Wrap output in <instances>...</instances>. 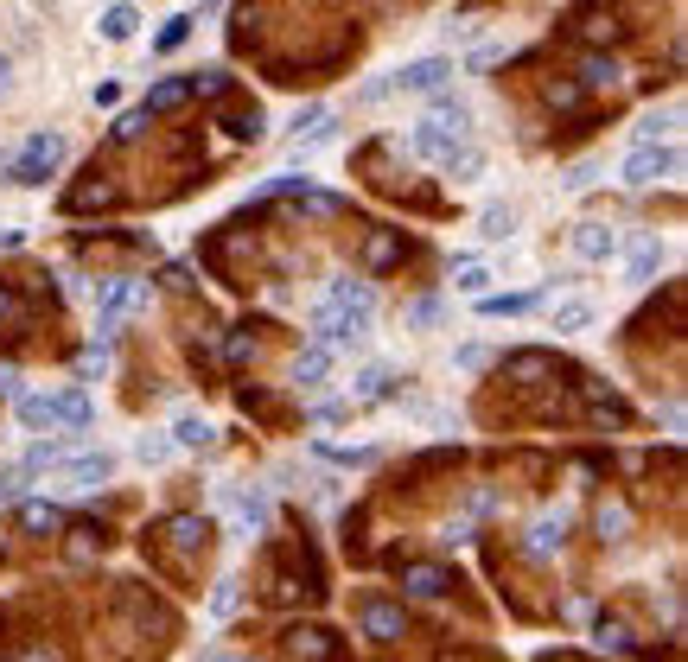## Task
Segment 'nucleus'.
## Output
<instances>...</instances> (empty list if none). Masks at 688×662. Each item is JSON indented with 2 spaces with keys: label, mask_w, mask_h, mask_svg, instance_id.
Segmentation results:
<instances>
[{
  "label": "nucleus",
  "mask_w": 688,
  "mask_h": 662,
  "mask_svg": "<svg viewBox=\"0 0 688 662\" xmlns=\"http://www.w3.org/2000/svg\"><path fill=\"white\" fill-rule=\"evenodd\" d=\"M485 281H491V274L478 268V261H459V293H472V300H478V293H485Z\"/></svg>",
  "instance_id": "f704fd0d"
},
{
  "label": "nucleus",
  "mask_w": 688,
  "mask_h": 662,
  "mask_svg": "<svg viewBox=\"0 0 688 662\" xmlns=\"http://www.w3.org/2000/svg\"><path fill=\"white\" fill-rule=\"evenodd\" d=\"M230 516L243 522V529H262V516H268V497L255 491V484H249V491H230Z\"/></svg>",
  "instance_id": "f3484780"
},
{
  "label": "nucleus",
  "mask_w": 688,
  "mask_h": 662,
  "mask_svg": "<svg viewBox=\"0 0 688 662\" xmlns=\"http://www.w3.org/2000/svg\"><path fill=\"white\" fill-rule=\"evenodd\" d=\"M7 325H26V306H20V300H13V293H7V287H0V331H7Z\"/></svg>",
  "instance_id": "4c0bfd02"
},
{
  "label": "nucleus",
  "mask_w": 688,
  "mask_h": 662,
  "mask_svg": "<svg viewBox=\"0 0 688 662\" xmlns=\"http://www.w3.org/2000/svg\"><path fill=\"white\" fill-rule=\"evenodd\" d=\"M402 586L415 592V599H440V592L453 586V573L434 567V561H421V567H402Z\"/></svg>",
  "instance_id": "f8f14e48"
},
{
  "label": "nucleus",
  "mask_w": 688,
  "mask_h": 662,
  "mask_svg": "<svg viewBox=\"0 0 688 662\" xmlns=\"http://www.w3.org/2000/svg\"><path fill=\"white\" fill-rule=\"evenodd\" d=\"M618 249V236L606 230V223H580V230H574V255L580 261H606Z\"/></svg>",
  "instance_id": "4468645a"
},
{
  "label": "nucleus",
  "mask_w": 688,
  "mask_h": 662,
  "mask_svg": "<svg viewBox=\"0 0 688 662\" xmlns=\"http://www.w3.org/2000/svg\"><path fill=\"white\" fill-rule=\"evenodd\" d=\"M510 223H516V217L504 211V204H491V211H485V236H491V242H497V236H510Z\"/></svg>",
  "instance_id": "58836bf2"
},
{
  "label": "nucleus",
  "mask_w": 688,
  "mask_h": 662,
  "mask_svg": "<svg viewBox=\"0 0 688 662\" xmlns=\"http://www.w3.org/2000/svg\"><path fill=\"white\" fill-rule=\"evenodd\" d=\"M141 128H147V115L134 109V115H122V121H115V141H134V134H141Z\"/></svg>",
  "instance_id": "a19ab883"
},
{
  "label": "nucleus",
  "mask_w": 688,
  "mask_h": 662,
  "mask_svg": "<svg viewBox=\"0 0 688 662\" xmlns=\"http://www.w3.org/2000/svg\"><path fill=\"white\" fill-rule=\"evenodd\" d=\"M325 370H332V351H325V344H306V351L294 357V382H300V389H319Z\"/></svg>",
  "instance_id": "dca6fc26"
},
{
  "label": "nucleus",
  "mask_w": 688,
  "mask_h": 662,
  "mask_svg": "<svg viewBox=\"0 0 688 662\" xmlns=\"http://www.w3.org/2000/svg\"><path fill=\"white\" fill-rule=\"evenodd\" d=\"M211 662H243V656H211Z\"/></svg>",
  "instance_id": "49530a36"
},
{
  "label": "nucleus",
  "mask_w": 688,
  "mask_h": 662,
  "mask_svg": "<svg viewBox=\"0 0 688 662\" xmlns=\"http://www.w3.org/2000/svg\"><path fill=\"white\" fill-rule=\"evenodd\" d=\"M599 650H631V631L618 618H599Z\"/></svg>",
  "instance_id": "7c9ffc66"
},
{
  "label": "nucleus",
  "mask_w": 688,
  "mask_h": 662,
  "mask_svg": "<svg viewBox=\"0 0 688 662\" xmlns=\"http://www.w3.org/2000/svg\"><path fill=\"white\" fill-rule=\"evenodd\" d=\"M287 650H294L300 662H325V656H332V637L306 624V631H287Z\"/></svg>",
  "instance_id": "6ab92c4d"
},
{
  "label": "nucleus",
  "mask_w": 688,
  "mask_h": 662,
  "mask_svg": "<svg viewBox=\"0 0 688 662\" xmlns=\"http://www.w3.org/2000/svg\"><path fill=\"white\" fill-rule=\"evenodd\" d=\"M185 102H192V77H166V83H153V90H147V121L153 115H172V109H185Z\"/></svg>",
  "instance_id": "9b49d317"
},
{
  "label": "nucleus",
  "mask_w": 688,
  "mask_h": 662,
  "mask_svg": "<svg viewBox=\"0 0 688 662\" xmlns=\"http://www.w3.org/2000/svg\"><path fill=\"white\" fill-rule=\"evenodd\" d=\"M657 268H663V242L650 230H638L631 236V281H657Z\"/></svg>",
  "instance_id": "ddd939ff"
},
{
  "label": "nucleus",
  "mask_w": 688,
  "mask_h": 662,
  "mask_svg": "<svg viewBox=\"0 0 688 662\" xmlns=\"http://www.w3.org/2000/svg\"><path fill=\"white\" fill-rule=\"evenodd\" d=\"M319 344L325 351H332V344L338 351H357V344H364V312H344V306L325 300L319 306Z\"/></svg>",
  "instance_id": "20e7f679"
},
{
  "label": "nucleus",
  "mask_w": 688,
  "mask_h": 662,
  "mask_svg": "<svg viewBox=\"0 0 688 662\" xmlns=\"http://www.w3.org/2000/svg\"><path fill=\"white\" fill-rule=\"evenodd\" d=\"M663 134H676V115H650L644 128H638V141H644V147H657Z\"/></svg>",
  "instance_id": "c9c22d12"
},
{
  "label": "nucleus",
  "mask_w": 688,
  "mask_h": 662,
  "mask_svg": "<svg viewBox=\"0 0 688 662\" xmlns=\"http://www.w3.org/2000/svg\"><path fill=\"white\" fill-rule=\"evenodd\" d=\"M7 497H13V484H7V478H0V503H7Z\"/></svg>",
  "instance_id": "a18cd8bd"
},
{
  "label": "nucleus",
  "mask_w": 688,
  "mask_h": 662,
  "mask_svg": "<svg viewBox=\"0 0 688 662\" xmlns=\"http://www.w3.org/2000/svg\"><path fill=\"white\" fill-rule=\"evenodd\" d=\"M561 535H567V516H542L536 529H529V554H548V548H561Z\"/></svg>",
  "instance_id": "412c9836"
},
{
  "label": "nucleus",
  "mask_w": 688,
  "mask_h": 662,
  "mask_svg": "<svg viewBox=\"0 0 688 662\" xmlns=\"http://www.w3.org/2000/svg\"><path fill=\"white\" fill-rule=\"evenodd\" d=\"M109 472H115L109 452H83V459L58 465V484H64V491H96V484H109Z\"/></svg>",
  "instance_id": "423d86ee"
},
{
  "label": "nucleus",
  "mask_w": 688,
  "mask_h": 662,
  "mask_svg": "<svg viewBox=\"0 0 688 662\" xmlns=\"http://www.w3.org/2000/svg\"><path fill=\"white\" fill-rule=\"evenodd\" d=\"M147 300V281H109L102 287V312H96V338H109L115 319H122L128 306H141Z\"/></svg>",
  "instance_id": "0eeeda50"
},
{
  "label": "nucleus",
  "mask_w": 688,
  "mask_h": 662,
  "mask_svg": "<svg viewBox=\"0 0 688 662\" xmlns=\"http://www.w3.org/2000/svg\"><path fill=\"white\" fill-rule=\"evenodd\" d=\"M587 325H593V312H587V306H580V300L555 312V331H587Z\"/></svg>",
  "instance_id": "72a5a7b5"
},
{
  "label": "nucleus",
  "mask_w": 688,
  "mask_h": 662,
  "mask_svg": "<svg viewBox=\"0 0 688 662\" xmlns=\"http://www.w3.org/2000/svg\"><path fill=\"white\" fill-rule=\"evenodd\" d=\"M134 26H141V13H134V7H109V13H102V39H115V45L134 39Z\"/></svg>",
  "instance_id": "4be33fe9"
},
{
  "label": "nucleus",
  "mask_w": 688,
  "mask_h": 662,
  "mask_svg": "<svg viewBox=\"0 0 688 662\" xmlns=\"http://www.w3.org/2000/svg\"><path fill=\"white\" fill-rule=\"evenodd\" d=\"M166 542L179 548V554H204V548H211V522H204V516H172L166 522Z\"/></svg>",
  "instance_id": "9d476101"
},
{
  "label": "nucleus",
  "mask_w": 688,
  "mask_h": 662,
  "mask_svg": "<svg viewBox=\"0 0 688 662\" xmlns=\"http://www.w3.org/2000/svg\"><path fill=\"white\" fill-rule=\"evenodd\" d=\"M166 452H172V440H160V433H147V440H141V465H160Z\"/></svg>",
  "instance_id": "ea45409f"
},
{
  "label": "nucleus",
  "mask_w": 688,
  "mask_h": 662,
  "mask_svg": "<svg viewBox=\"0 0 688 662\" xmlns=\"http://www.w3.org/2000/svg\"><path fill=\"white\" fill-rule=\"evenodd\" d=\"M217 128H230L236 141H262V109H255V102H236V109L217 115Z\"/></svg>",
  "instance_id": "2eb2a0df"
},
{
  "label": "nucleus",
  "mask_w": 688,
  "mask_h": 662,
  "mask_svg": "<svg viewBox=\"0 0 688 662\" xmlns=\"http://www.w3.org/2000/svg\"><path fill=\"white\" fill-rule=\"evenodd\" d=\"M364 631L376 643H395V637H408V618H402V605H389V599H364Z\"/></svg>",
  "instance_id": "1a4fd4ad"
},
{
  "label": "nucleus",
  "mask_w": 688,
  "mask_h": 662,
  "mask_svg": "<svg viewBox=\"0 0 688 662\" xmlns=\"http://www.w3.org/2000/svg\"><path fill=\"white\" fill-rule=\"evenodd\" d=\"M389 382H395L389 370H364V376H357V389H351V395H357V402H383V395H389Z\"/></svg>",
  "instance_id": "c85d7f7f"
},
{
  "label": "nucleus",
  "mask_w": 688,
  "mask_h": 662,
  "mask_svg": "<svg viewBox=\"0 0 688 662\" xmlns=\"http://www.w3.org/2000/svg\"><path fill=\"white\" fill-rule=\"evenodd\" d=\"M466 134H472L466 102H434V109L421 115V128H415V153L421 160H453V153L466 147Z\"/></svg>",
  "instance_id": "f257e3e1"
},
{
  "label": "nucleus",
  "mask_w": 688,
  "mask_h": 662,
  "mask_svg": "<svg viewBox=\"0 0 688 662\" xmlns=\"http://www.w3.org/2000/svg\"><path fill=\"white\" fill-rule=\"evenodd\" d=\"M332 306H344V312H364L370 319V306H376V293H370V281H338L332 293H325Z\"/></svg>",
  "instance_id": "aec40b11"
},
{
  "label": "nucleus",
  "mask_w": 688,
  "mask_h": 662,
  "mask_svg": "<svg viewBox=\"0 0 688 662\" xmlns=\"http://www.w3.org/2000/svg\"><path fill=\"white\" fill-rule=\"evenodd\" d=\"M478 166H485V153H478V147H459L453 160H446V172H453V179H472Z\"/></svg>",
  "instance_id": "2f4dec72"
},
{
  "label": "nucleus",
  "mask_w": 688,
  "mask_h": 662,
  "mask_svg": "<svg viewBox=\"0 0 688 662\" xmlns=\"http://www.w3.org/2000/svg\"><path fill=\"white\" fill-rule=\"evenodd\" d=\"M555 363H548V351H516L510 357V376H523V382H542Z\"/></svg>",
  "instance_id": "393cba45"
},
{
  "label": "nucleus",
  "mask_w": 688,
  "mask_h": 662,
  "mask_svg": "<svg viewBox=\"0 0 688 662\" xmlns=\"http://www.w3.org/2000/svg\"><path fill=\"white\" fill-rule=\"evenodd\" d=\"M548 102H555V109H574V83H548Z\"/></svg>",
  "instance_id": "79ce46f5"
},
{
  "label": "nucleus",
  "mask_w": 688,
  "mask_h": 662,
  "mask_svg": "<svg viewBox=\"0 0 688 662\" xmlns=\"http://www.w3.org/2000/svg\"><path fill=\"white\" fill-rule=\"evenodd\" d=\"M446 77H453V64H446V58H415V64H402V71L389 77V90L434 96V90H446Z\"/></svg>",
  "instance_id": "39448f33"
},
{
  "label": "nucleus",
  "mask_w": 688,
  "mask_h": 662,
  "mask_svg": "<svg viewBox=\"0 0 688 662\" xmlns=\"http://www.w3.org/2000/svg\"><path fill=\"white\" fill-rule=\"evenodd\" d=\"M364 255H370V268H389V261L402 255V242H395V236H370V249H364Z\"/></svg>",
  "instance_id": "473e14b6"
},
{
  "label": "nucleus",
  "mask_w": 688,
  "mask_h": 662,
  "mask_svg": "<svg viewBox=\"0 0 688 662\" xmlns=\"http://www.w3.org/2000/svg\"><path fill=\"white\" fill-rule=\"evenodd\" d=\"M618 529H625V503H606V510H599V535L618 542Z\"/></svg>",
  "instance_id": "e433bc0d"
},
{
  "label": "nucleus",
  "mask_w": 688,
  "mask_h": 662,
  "mask_svg": "<svg viewBox=\"0 0 688 662\" xmlns=\"http://www.w3.org/2000/svg\"><path fill=\"white\" fill-rule=\"evenodd\" d=\"M71 535H77V542H71V561H77V567H90V554H102V529H90V522H77Z\"/></svg>",
  "instance_id": "bb28decb"
},
{
  "label": "nucleus",
  "mask_w": 688,
  "mask_h": 662,
  "mask_svg": "<svg viewBox=\"0 0 688 662\" xmlns=\"http://www.w3.org/2000/svg\"><path fill=\"white\" fill-rule=\"evenodd\" d=\"M20 529L26 535H58L64 529V510H51V503H20Z\"/></svg>",
  "instance_id": "a211bd4d"
},
{
  "label": "nucleus",
  "mask_w": 688,
  "mask_h": 662,
  "mask_svg": "<svg viewBox=\"0 0 688 662\" xmlns=\"http://www.w3.org/2000/svg\"><path fill=\"white\" fill-rule=\"evenodd\" d=\"M612 77H618L612 58H599V51H593V58H580V90H606Z\"/></svg>",
  "instance_id": "5701e85b"
},
{
  "label": "nucleus",
  "mask_w": 688,
  "mask_h": 662,
  "mask_svg": "<svg viewBox=\"0 0 688 662\" xmlns=\"http://www.w3.org/2000/svg\"><path fill=\"white\" fill-rule=\"evenodd\" d=\"M58 160H64V134H32V141L20 147V153H0V179L7 185H45L51 172H58Z\"/></svg>",
  "instance_id": "f03ea898"
},
{
  "label": "nucleus",
  "mask_w": 688,
  "mask_h": 662,
  "mask_svg": "<svg viewBox=\"0 0 688 662\" xmlns=\"http://www.w3.org/2000/svg\"><path fill=\"white\" fill-rule=\"evenodd\" d=\"M676 172V153L669 147H638L625 160V185H657V179H669Z\"/></svg>",
  "instance_id": "6e6552de"
},
{
  "label": "nucleus",
  "mask_w": 688,
  "mask_h": 662,
  "mask_svg": "<svg viewBox=\"0 0 688 662\" xmlns=\"http://www.w3.org/2000/svg\"><path fill=\"white\" fill-rule=\"evenodd\" d=\"M20 421L26 427H39V433H51V427H90V395L83 389H71V395H26L20 402Z\"/></svg>",
  "instance_id": "7ed1b4c3"
},
{
  "label": "nucleus",
  "mask_w": 688,
  "mask_h": 662,
  "mask_svg": "<svg viewBox=\"0 0 688 662\" xmlns=\"http://www.w3.org/2000/svg\"><path fill=\"white\" fill-rule=\"evenodd\" d=\"M529 306H536V293H478V312H491V319L497 312H529Z\"/></svg>",
  "instance_id": "b1692460"
},
{
  "label": "nucleus",
  "mask_w": 688,
  "mask_h": 662,
  "mask_svg": "<svg viewBox=\"0 0 688 662\" xmlns=\"http://www.w3.org/2000/svg\"><path fill=\"white\" fill-rule=\"evenodd\" d=\"M20 662H58V650H45V643H32V650H26Z\"/></svg>",
  "instance_id": "37998d69"
},
{
  "label": "nucleus",
  "mask_w": 688,
  "mask_h": 662,
  "mask_svg": "<svg viewBox=\"0 0 688 662\" xmlns=\"http://www.w3.org/2000/svg\"><path fill=\"white\" fill-rule=\"evenodd\" d=\"M0 96H7V58H0Z\"/></svg>",
  "instance_id": "c03bdc74"
},
{
  "label": "nucleus",
  "mask_w": 688,
  "mask_h": 662,
  "mask_svg": "<svg viewBox=\"0 0 688 662\" xmlns=\"http://www.w3.org/2000/svg\"><path fill=\"white\" fill-rule=\"evenodd\" d=\"M64 459H71V452H64L58 440H39V446H32V452H26V472H58V465H64Z\"/></svg>",
  "instance_id": "a878e982"
},
{
  "label": "nucleus",
  "mask_w": 688,
  "mask_h": 662,
  "mask_svg": "<svg viewBox=\"0 0 688 662\" xmlns=\"http://www.w3.org/2000/svg\"><path fill=\"white\" fill-rule=\"evenodd\" d=\"M185 39H192V20L179 13V20H166V26H160V39H153V45H160V51H179Z\"/></svg>",
  "instance_id": "c756f323"
},
{
  "label": "nucleus",
  "mask_w": 688,
  "mask_h": 662,
  "mask_svg": "<svg viewBox=\"0 0 688 662\" xmlns=\"http://www.w3.org/2000/svg\"><path fill=\"white\" fill-rule=\"evenodd\" d=\"M172 440H179V446H211V421H198V414H179Z\"/></svg>",
  "instance_id": "cd10ccee"
}]
</instances>
